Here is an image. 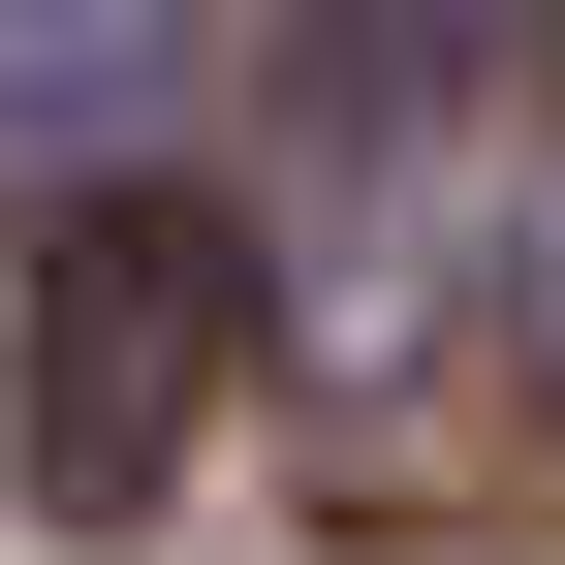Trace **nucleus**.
Masks as SVG:
<instances>
[{"label": "nucleus", "mask_w": 565, "mask_h": 565, "mask_svg": "<svg viewBox=\"0 0 565 565\" xmlns=\"http://www.w3.org/2000/svg\"><path fill=\"white\" fill-rule=\"evenodd\" d=\"M252 315H282V252H252V221H189V189L32 221V315H0V471H32V503H158V471L221 440Z\"/></svg>", "instance_id": "obj_1"}, {"label": "nucleus", "mask_w": 565, "mask_h": 565, "mask_svg": "<svg viewBox=\"0 0 565 565\" xmlns=\"http://www.w3.org/2000/svg\"><path fill=\"white\" fill-rule=\"evenodd\" d=\"M252 0H0V221H95V189H158V126L221 95Z\"/></svg>", "instance_id": "obj_2"}, {"label": "nucleus", "mask_w": 565, "mask_h": 565, "mask_svg": "<svg viewBox=\"0 0 565 565\" xmlns=\"http://www.w3.org/2000/svg\"><path fill=\"white\" fill-rule=\"evenodd\" d=\"M534 32H565V0H534Z\"/></svg>", "instance_id": "obj_3"}]
</instances>
